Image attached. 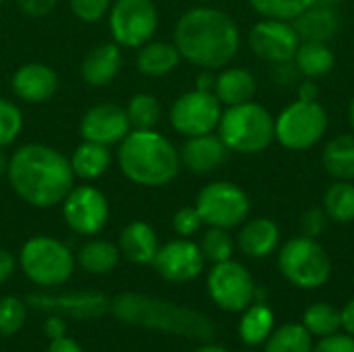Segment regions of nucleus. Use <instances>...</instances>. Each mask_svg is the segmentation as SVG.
<instances>
[{
  "label": "nucleus",
  "instance_id": "nucleus-46",
  "mask_svg": "<svg viewBox=\"0 0 354 352\" xmlns=\"http://www.w3.org/2000/svg\"><path fill=\"white\" fill-rule=\"evenodd\" d=\"M216 87V75L209 71V68H203L197 77V87L195 89H201V91H214Z\"/></svg>",
  "mask_w": 354,
  "mask_h": 352
},
{
  "label": "nucleus",
  "instance_id": "nucleus-37",
  "mask_svg": "<svg viewBox=\"0 0 354 352\" xmlns=\"http://www.w3.org/2000/svg\"><path fill=\"white\" fill-rule=\"evenodd\" d=\"M27 322V303L17 297L0 299V334L12 336L23 330Z\"/></svg>",
  "mask_w": 354,
  "mask_h": 352
},
{
  "label": "nucleus",
  "instance_id": "nucleus-10",
  "mask_svg": "<svg viewBox=\"0 0 354 352\" xmlns=\"http://www.w3.org/2000/svg\"><path fill=\"white\" fill-rule=\"evenodd\" d=\"M195 207L207 226L216 228H234L245 222L249 216L251 203L247 193L236 187L234 183L218 180L212 185H205L195 201Z\"/></svg>",
  "mask_w": 354,
  "mask_h": 352
},
{
  "label": "nucleus",
  "instance_id": "nucleus-38",
  "mask_svg": "<svg viewBox=\"0 0 354 352\" xmlns=\"http://www.w3.org/2000/svg\"><path fill=\"white\" fill-rule=\"evenodd\" d=\"M21 129H23L21 108L10 100L0 98V149L12 145L21 135Z\"/></svg>",
  "mask_w": 354,
  "mask_h": 352
},
{
  "label": "nucleus",
  "instance_id": "nucleus-25",
  "mask_svg": "<svg viewBox=\"0 0 354 352\" xmlns=\"http://www.w3.org/2000/svg\"><path fill=\"white\" fill-rule=\"evenodd\" d=\"M68 160H71V168H73L75 178L95 180L108 172V168L112 164V151L108 145L83 139V143L75 147V151Z\"/></svg>",
  "mask_w": 354,
  "mask_h": 352
},
{
  "label": "nucleus",
  "instance_id": "nucleus-3",
  "mask_svg": "<svg viewBox=\"0 0 354 352\" xmlns=\"http://www.w3.org/2000/svg\"><path fill=\"white\" fill-rule=\"evenodd\" d=\"M110 311L120 322H127L143 330L185 336L191 340H212L216 336V326L205 315L189 307L139 293L118 295L110 301Z\"/></svg>",
  "mask_w": 354,
  "mask_h": 352
},
{
  "label": "nucleus",
  "instance_id": "nucleus-42",
  "mask_svg": "<svg viewBox=\"0 0 354 352\" xmlns=\"http://www.w3.org/2000/svg\"><path fill=\"white\" fill-rule=\"evenodd\" d=\"M311 352H354V338L332 334V336H326Z\"/></svg>",
  "mask_w": 354,
  "mask_h": 352
},
{
  "label": "nucleus",
  "instance_id": "nucleus-29",
  "mask_svg": "<svg viewBox=\"0 0 354 352\" xmlns=\"http://www.w3.org/2000/svg\"><path fill=\"white\" fill-rule=\"evenodd\" d=\"M324 166L338 180L354 178V135H340L324 149Z\"/></svg>",
  "mask_w": 354,
  "mask_h": 352
},
{
  "label": "nucleus",
  "instance_id": "nucleus-27",
  "mask_svg": "<svg viewBox=\"0 0 354 352\" xmlns=\"http://www.w3.org/2000/svg\"><path fill=\"white\" fill-rule=\"evenodd\" d=\"M120 261V249L106 241V239H91L85 245H81V249L75 255V263L87 272V274H95V276H104L116 270Z\"/></svg>",
  "mask_w": 354,
  "mask_h": 352
},
{
  "label": "nucleus",
  "instance_id": "nucleus-12",
  "mask_svg": "<svg viewBox=\"0 0 354 352\" xmlns=\"http://www.w3.org/2000/svg\"><path fill=\"white\" fill-rule=\"evenodd\" d=\"M222 118V104L214 91L193 89L176 98L170 108V124L185 137L212 133Z\"/></svg>",
  "mask_w": 354,
  "mask_h": 352
},
{
  "label": "nucleus",
  "instance_id": "nucleus-18",
  "mask_svg": "<svg viewBox=\"0 0 354 352\" xmlns=\"http://www.w3.org/2000/svg\"><path fill=\"white\" fill-rule=\"evenodd\" d=\"M12 93L27 104L48 102L58 89V75L44 62H27L19 66L10 79Z\"/></svg>",
  "mask_w": 354,
  "mask_h": 352
},
{
  "label": "nucleus",
  "instance_id": "nucleus-43",
  "mask_svg": "<svg viewBox=\"0 0 354 352\" xmlns=\"http://www.w3.org/2000/svg\"><path fill=\"white\" fill-rule=\"evenodd\" d=\"M17 4H19V8H21L27 17H31V19H41V17L50 15V12L56 8L58 0H17Z\"/></svg>",
  "mask_w": 354,
  "mask_h": 352
},
{
  "label": "nucleus",
  "instance_id": "nucleus-30",
  "mask_svg": "<svg viewBox=\"0 0 354 352\" xmlns=\"http://www.w3.org/2000/svg\"><path fill=\"white\" fill-rule=\"evenodd\" d=\"M295 60H297V68L303 75L311 77V79L328 75L334 68V62H336L334 52L324 41H303V44H299Z\"/></svg>",
  "mask_w": 354,
  "mask_h": 352
},
{
  "label": "nucleus",
  "instance_id": "nucleus-50",
  "mask_svg": "<svg viewBox=\"0 0 354 352\" xmlns=\"http://www.w3.org/2000/svg\"><path fill=\"white\" fill-rule=\"evenodd\" d=\"M8 158L10 156H6L4 149H0V178L6 176V172H8Z\"/></svg>",
  "mask_w": 354,
  "mask_h": 352
},
{
  "label": "nucleus",
  "instance_id": "nucleus-34",
  "mask_svg": "<svg viewBox=\"0 0 354 352\" xmlns=\"http://www.w3.org/2000/svg\"><path fill=\"white\" fill-rule=\"evenodd\" d=\"M303 326L307 328V332L311 336H332L340 330L342 326V317L340 311L330 305V303H315L311 305L305 315H303Z\"/></svg>",
  "mask_w": 354,
  "mask_h": 352
},
{
  "label": "nucleus",
  "instance_id": "nucleus-24",
  "mask_svg": "<svg viewBox=\"0 0 354 352\" xmlns=\"http://www.w3.org/2000/svg\"><path fill=\"white\" fill-rule=\"evenodd\" d=\"M137 71L145 77H164L170 75L180 64V52L174 44L168 41H147L137 48Z\"/></svg>",
  "mask_w": 354,
  "mask_h": 352
},
{
  "label": "nucleus",
  "instance_id": "nucleus-49",
  "mask_svg": "<svg viewBox=\"0 0 354 352\" xmlns=\"http://www.w3.org/2000/svg\"><path fill=\"white\" fill-rule=\"evenodd\" d=\"M46 332H48L50 340H52V338H58V336H64V328H62V322H60V317H58V315H54V317L48 322Z\"/></svg>",
  "mask_w": 354,
  "mask_h": 352
},
{
  "label": "nucleus",
  "instance_id": "nucleus-40",
  "mask_svg": "<svg viewBox=\"0 0 354 352\" xmlns=\"http://www.w3.org/2000/svg\"><path fill=\"white\" fill-rule=\"evenodd\" d=\"M201 226H203V220H201L197 207H180L172 218V228L183 239L193 237L195 232H199Z\"/></svg>",
  "mask_w": 354,
  "mask_h": 352
},
{
  "label": "nucleus",
  "instance_id": "nucleus-26",
  "mask_svg": "<svg viewBox=\"0 0 354 352\" xmlns=\"http://www.w3.org/2000/svg\"><path fill=\"white\" fill-rule=\"evenodd\" d=\"M257 91L255 77L247 68H226L216 77L214 93L224 106H239L251 102Z\"/></svg>",
  "mask_w": 354,
  "mask_h": 352
},
{
  "label": "nucleus",
  "instance_id": "nucleus-20",
  "mask_svg": "<svg viewBox=\"0 0 354 352\" xmlns=\"http://www.w3.org/2000/svg\"><path fill=\"white\" fill-rule=\"evenodd\" d=\"M295 31L303 41H324L328 44L340 29V17L334 4L315 0L299 17H295Z\"/></svg>",
  "mask_w": 354,
  "mask_h": 352
},
{
  "label": "nucleus",
  "instance_id": "nucleus-54",
  "mask_svg": "<svg viewBox=\"0 0 354 352\" xmlns=\"http://www.w3.org/2000/svg\"><path fill=\"white\" fill-rule=\"evenodd\" d=\"M199 2H205V0H199Z\"/></svg>",
  "mask_w": 354,
  "mask_h": 352
},
{
  "label": "nucleus",
  "instance_id": "nucleus-21",
  "mask_svg": "<svg viewBox=\"0 0 354 352\" xmlns=\"http://www.w3.org/2000/svg\"><path fill=\"white\" fill-rule=\"evenodd\" d=\"M122 68V52L114 41L91 48L81 62V77L91 87L110 85Z\"/></svg>",
  "mask_w": 354,
  "mask_h": 352
},
{
  "label": "nucleus",
  "instance_id": "nucleus-9",
  "mask_svg": "<svg viewBox=\"0 0 354 352\" xmlns=\"http://www.w3.org/2000/svg\"><path fill=\"white\" fill-rule=\"evenodd\" d=\"M328 129V114L317 102L299 100L282 110L276 120V139L295 151L313 147Z\"/></svg>",
  "mask_w": 354,
  "mask_h": 352
},
{
  "label": "nucleus",
  "instance_id": "nucleus-13",
  "mask_svg": "<svg viewBox=\"0 0 354 352\" xmlns=\"http://www.w3.org/2000/svg\"><path fill=\"white\" fill-rule=\"evenodd\" d=\"M62 216L66 226L81 237L100 234L110 218L108 197L93 185L73 187L62 201Z\"/></svg>",
  "mask_w": 354,
  "mask_h": 352
},
{
  "label": "nucleus",
  "instance_id": "nucleus-11",
  "mask_svg": "<svg viewBox=\"0 0 354 352\" xmlns=\"http://www.w3.org/2000/svg\"><path fill=\"white\" fill-rule=\"evenodd\" d=\"M207 293L220 309L228 313H241L255 299V282L245 266L228 259L214 263L209 270Z\"/></svg>",
  "mask_w": 354,
  "mask_h": 352
},
{
  "label": "nucleus",
  "instance_id": "nucleus-55",
  "mask_svg": "<svg viewBox=\"0 0 354 352\" xmlns=\"http://www.w3.org/2000/svg\"><path fill=\"white\" fill-rule=\"evenodd\" d=\"M0 2H6V0H0Z\"/></svg>",
  "mask_w": 354,
  "mask_h": 352
},
{
  "label": "nucleus",
  "instance_id": "nucleus-5",
  "mask_svg": "<svg viewBox=\"0 0 354 352\" xmlns=\"http://www.w3.org/2000/svg\"><path fill=\"white\" fill-rule=\"evenodd\" d=\"M220 137L230 151L259 154L270 147L276 137V122L272 114L253 102L228 106L220 118Z\"/></svg>",
  "mask_w": 354,
  "mask_h": 352
},
{
  "label": "nucleus",
  "instance_id": "nucleus-28",
  "mask_svg": "<svg viewBox=\"0 0 354 352\" xmlns=\"http://www.w3.org/2000/svg\"><path fill=\"white\" fill-rule=\"evenodd\" d=\"M274 332V313L266 305H249L239 324V336L249 346L263 344Z\"/></svg>",
  "mask_w": 354,
  "mask_h": 352
},
{
  "label": "nucleus",
  "instance_id": "nucleus-8",
  "mask_svg": "<svg viewBox=\"0 0 354 352\" xmlns=\"http://www.w3.org/2000/svg\"><path fill=\"white\" fill-rule=\"evenodd\" d=\"M158 19L153 0H116L108 10L112 41L120 48H141L156 35Z\"/></svg>",
  "mask_w": 354,
  "mask_h": 352
},
{
  "label": "nucleus",
  "instance_id": "nucleus-41",
  "mask_svg": "<svg viewBox=\"0 0 354 352\" xmlns=\"http://www.w3.org/2000/svg\"><path fill=\"white\" fill-rule=\"evenodd\" d=\"M301 224H303L305 237H311V239H313V237H319V234L326 230V226H328V214H326V210L313 207V210H309V212L303 216Z\"/></svg>",
  "mask_w": 354,
  "mask_h": 352
},
{
  "label": "nucleus",
  "instance_id": "nucleus-44",
  "mask_svg": "<svg viewBox=\"0 0 354 352\" xmlns=\"http://www.w3.org/2000/svg\"><path fill=\"white\" fill-rule=\"evenodd\" d=\"M15 270H17L15 255L10 251H6V249H0V284H4L6 280H10L12 274H15Z\"/></svg>",
  "mask_w": 354,
  "mask_h": 352
},
{
  "label": "nucleus",
  "instance_id": "nucleus-53",
  "mask_svg": "<svg viewBox=\"0 0 354 352\" xmlns=\"http://www.w3.org/2000/svg\"><path fill=\"white\" fill-rule=\"evenodd\" d=\"M319 2H328V4H336V2H342V0H319Z\"/></svg>",
  "mask_w": 354,
  "mask_h": 352
},
{
  "label": "nucleus",
  "instance_id": "nucleus-2",
  "mask_svg": "<svg viewBox=\"0 0 354 352\" xmlns=\"http://www.w3.org/2000/svg\"><path fill=\"white\" fill-rule=\"evenodd\" d=\"M174 46L180 56L199 68H222L239 52L236 23L222 10L199 6L187 10L174 27Z\"/></svg>",
  "mask_w": 354,
  "mask_h": 352
},
{
  "label": "nucleus",
  "instance_id": "nucleus-15",
  "mask_svg": "<svg viewBox=\"0 0 354 352\" xmlns=\"http://www.w3.org/2000/svg\"><path fill=\"white\" fill-rule=\"evenodd\" d=\"M299 35L292 25L280 19H266L253 25L249 33V46L251 50L274 64H284L290 62L299 50Z\"/></svg>",
  "mask_w": 354,
  "mask_h": 352
},
{
  "label": "nucleus",
  "instance_id": "nucleus-19",
  "mask_svg": "<svg viewBox=\"0 0 354 352\" xmlns=\"http://www.w3.org/2000/svg\"><path fill=\"white\" fill-rule=\"evenodd\" d=\"M180 154V164L191 170L193 174H209L218 170L226 160L230 149L222 141L220 135H197V137H187Z\"/></svg>",
  "mask_w": 354,
  "mask_h": 352
},
{
  "label": "nucleus",
  "instance_id": "nucleus-32",
  "mask_svg": "<svg viewBox=\"0 0 354 352\" xmlns=\"http://www.w3.org/2000/svg\"><path fill=\"white\" fill-rule=\"evenodd\" d=\"M324 210L334 222L346 224L354 220V185L351 180L334 183L324 197Z\"/></svg>",
  "mask_w": 354,
  "mask_h": 352
},
{
  "label": "nucleus",
  "instance_id": "nucleus-4",
  "mask_svg": "<svg viewBox=\"0 0 354 352\" xmlns=\"http://www.w3.org/2000/svg\"><path fill=\"white\" fill-rule=\"evenodd\" d=\"M118 168L139 187H166L180 170L178 149L156 129L131 133L118 143Z\"/></svg>",
  "mask_w": 354,
  "mask_h": 352
},
{
  "label": "nucleus",
  "instance_id": "nucleus-33",
  "mask_svg": "<svg viewBox=\"0 0 354 352\" xmlns=\"http://www.w3.org/2000/svg\"><path fill=\"white\" fill-rule=\"evenodd\" d=\"M124 110H127L131 129H137V131L156 129V124L160 122V116H162V106H160L158 98L151 93H135L129 100Z\"/></svg>",
  "mask_w": 354,
  "mask_h": 352
},
{
  "label": "nucleus",
  "instance_id": "nucleus-47",
  "mask_svg": "<svg viewBox=\"0 0 354 352\" xmlns=\"http://www.w3.org/2000/svg\"><path fill=\"white\" fill-rule=\"evenodd\" d=\"M340 317H342V328L354 336V299L346 303V307L340 311Z\"/></svg>",
  "mask_w": 354,
  "mask_h": 352
},
{
  "label": "nucleus",
  "instance_id": "nucleus-35",
  "mask_svg": "<svg viewBox=\"0 0 354 352\" xmlns=\"http://www.w3.org/2000/svg\"><path fill=\"white\" fill-rule=\"evenodd\" d=\"M199 249L205 257V261H212V263H222V261H228L232 259V253H234V243L228 234L226 228H216L212 226L201 243H199Z\"/></svg>",
  "mask_w": 354,
  "mask_h": 352
},
{
  "label": "nucleus",
  "instance_id": "nucleus-31",
  "mask_svg": "<svg viewBox=\"0 0 354 352\" xmlns=\"http://www.w3.org/2000/svg\"><path fill=\"white\" fill-rule=\"evenodd\" d=\"M311 334L303 324H286L270 334L266 340V352H311Z\"/></svg>",
  "mask_w": 354,
  "mask_h": 352
},
{
  "label": "nucleus",
  "instance_id": "nucleus-36",
  "mask_svg": "<svg viewBox=\"0 0 354 352\" xmlns=\"http://www.w3.org/2000/svg\"><path fill=\"white\" fill-rule=\"evenodd\" d=\"M249 2L259 15H263L268 19L288 21V19L299 17L315 0H249Z\"/></svg>",
  "mask_w": 354,
  "mask_h": 352
},
{
  "label": "nucleus",
  "instance_id": "nucleus-51",
  "mask_svg": "<svg viewBox=\"0 0 354 352\" xmlns=\"http://www.w3.org/2000/svg\"><path fill=\"white\" fill-rule=\"evenodd\" d=\"M195 352H228V351H226V349H222V346H216V344H205V346L197 349Z\"/></svg>",
  "mask_w": 354,
  "mask_h": 352
},
{
  "label": "nucleus",
  "instance_id": "nucleus-1",
  "mask_svg": "<svg viewBox=\"0 0 354 352\" xmlns=\"http://www.w3.org/2000/svg\"><path fill=\"white\" fill-rule=\"evenodd\" d=\"M6 178L10 189L39 210L60 205L75 187L71 160L46 143H27L8 158Z\"/></svg>",
  "mask_w": 354,
  "mask_h": 352
},
{
  "label": "nucleus",
  "instance_id": "nucleus-6",
  "mask_svg": "<svg viewBox=\"0 0 354 352\" xmlns=\"http://www.w3.org/2000/svg\"><path fill=\"white\" fill-rule=\"evenodd\" d=\"M19 266L25 278L33 284L54 288L64 284L73 276L77 263L75 255L62 241L37 234L25 241V245L21 247Z\"/></svg>",
  "mask_w": 354,
  "mask_h": 352
},
{
  "label": "nucleus",
  "instance_id": "nucleus-7",
  "mask_svg": "<svg viewBox=\"0 0 354 352\" xmlns=\"http://www.w3.org/2000/svg\"><path fill=\"white\" fill-rule=\"evenodd\" d=\"M282 276L297 288H319L330 280L332 261L326 249L311 237L288 241L278 257Z\"/></svg>",
  "mask_w": 354,
  "mask_h": 352
},
{
  "label": "nucleus",
  "instance_id": "nucleus-23",
  "mask_svg": "<svg viewBox=\"0 0 354 352\" xmlns=\"http://www.w3.org/2000/svg\"><path fill=\"white\" fill-rule=\"evenodd\" d=\"M280 241V230L270 218H255L245 224L239 232V247L247 257H268Z\"/></svg>",
  "mask_w": 354,
  "mask_h": 352
},
{
  "label": "nucleus",
  "instance_id": "nucleus-16",
  "mask_svg": "<svg viewBox=\"0 0 354 352\" xmlns=\"http://www.w3.org/2000/svg\"><path fill=\"white\" fill-rule=\"evenodd\" d=\"M79 133L85 141L116 145L131 133V122L127 110L116 104H95L91 106L79 122Z\"/></svg>",
  "mask_w": 354,
  "mask_h": 352
},
{
  "label": "nucleus",
  "instance_id": "nucleus-14",
  "mask_svg": "<svg viewBox=\"0 0 354 352\" xmlns=\"http://www.w3.org/2000/svg\"><path fill=\"white\" fill-rule=\"evenodd\" d=\"M153 270L168 282H191L195 280L205 266V257L197 243L189 239H176L162 245L151 261Z\"/></svg>",
  "mask_w": 354,
  "mask_h": 352
},
{
  "label": "nucleus",
  "instance_id": "nucleus-22",
  "mask_svg": "<svg viewBox=\"0 0 354 352\" xmlns=\"http://www.w3.org/2000/svg\"><path fill=\"white\" fill-rule=\"evenodd\" d=\"M118 249L120 253L137 266H149L160 249L158 243V234L156 230L143 222V220H133L129 222L122 232H120V241H118Z\"/></svg>",
  "mask_w": 354,
  "mask_h": 352
},
{
  "label": "nucleus",
  "instance_id": "nucleus-48",
  "mask_svg": "<svg viewBox=\"0 0 354 352\" xmlns=\"http://www.w3.org/2000/svg\"><path fill=\"white\" fill-rule=\"evenodd\" d=\"M317 95H319V89L313 81H305L301 87H299V100H305V102H317Z\"/></svg>",
  "mask_w": 354,
  "mask_h": 352
},
{
  "label": "nucleus",
  "instance_id": "nucleus-52",
  "mask_svg": "<svg viewBox=\"0 0 354 352\" xmlns=\"http://www.w3.org/2000/svg\"><path fill=\"white\" fill-rule=\"evenodd\" d=\"M348 116H351V124H353V129H354V98H353V102H351V110H348Z\"/></svg>",
  "mask_w": 354,
  "mask_h": 352
},
{
  "label": "nucleus",
  "instance_id": "nucleus-45",
  "mask_svg": "<svg viewBox=\"0 0 354 352\" xmlns=\"http://www.w3.org/2000/svg\"><path fill=\"white\" fill-rule=\"evenodd\" d=\"M46 352H83V349L79 346L77 340H73V338H68V336L64 334V336L52 338L50 344H48V349H46Z\"/></svg>",
  "mask_w": 354,
  "mask_h": 352
},
{
  "label": "nucleus",
  "instance_id": "nucleus-17",
  "mask_svg": "<svg viewBox=\"0 0 354 352\" xmlns=\"http://www.w3.org/2000/svg\"><path fill=\"white\" fill-rule=\"evenodd\" d=\"M41 313L58 317H100L110 311V301L100 293H68V295H33L27 301Z\"/></svg>",
  "mask_w": 354,
  "mask_h": 352
},
{
  "label": "nucleus",
  "instance_id": "nucleus-39",
  "mask_svg": "<svg viewBox=\"0 0 354 352\" xmlns=\"http://www.w3.org/2000/svg\"><path fill=\"white\" fill-rule=\"evenodd\" d=\"M73 15L83 23H97L112 6V0H68Z\"/></svg>",
  "mask_w": 354,
  "mask_h": 352
}]
</instances>
